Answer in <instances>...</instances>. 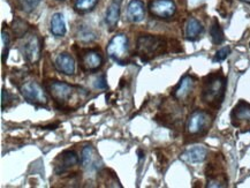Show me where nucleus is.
Returning a JSON list of instances; mask_svg holds the SVG:
<instances>
[{
	"label": "nucleus",
	"instance_id": "obj_1",
	"mask_svg": "<svg viewBox=\"0 0 250 188\" xmlns=\"http://www.w3.org/2000/svg\"><path fill=\"white\" fill-rule=\"evenodd\" d=\"M226 78L222 72L212 73L204 79L202 87V100L211 107L220 106L225 97Z\"/></svg>",
	"mask_w": 250,
	"mask_h": 188
},
{
	"label": "nucleus",
	"instance_id": "obj_2",
	"mask_svg": "<svg viewBox=\"0 0 250 188\" xmlns=\"http://www.w3.org/2000/svg\"><path fill=\"white\" fill-rule=\"evenodd\" d=\"M167 42L162 36L141 35L136 41V53L144 63L164 55L167 51Z\"/></svg>",
	"mask_w": 250,
	"mask_h": 188
},
{
	"label": "nucleus",
	"instance_id": "obj_3",
	"mask_svg": "<svg viewBox=\"0 0 250 188\" xmlns=\"http://www.w3.org/2000/svg\"><path fill=\"white\" fill-rule=\"evenodd\" d=\"M46 90L60 109H70V102H74L80 94H84L82 88L60 81H50L45 84Z\"/></svg>",
	"mask_w": 250,
	"mask_h": 188
},
{
	"label": "nucleus",
	"instance_id": "obj_4",
	"mask_svg": "<svg viewBox=\"0 0 250 188\" xmlns=\"http://www.w3.org/2000/svg\"><path fill=\"white\" fill-rule=\"evenodd\" d=\"M212 124V117L207 111L196 110L188 117L186 124V135L188 138H200L207 134Z\"/></svg>",
	"mask_w": 250,
	"mask_h": 188
},
{
	"label": "nucleus",
	"instance_id": "obj_5",
	"mask_svg": "<svg viewBox=\"0 0 250 188\" xmlns=\"http://www.w3.org/2000/svg\"><path fill=\"white\" fill-rule=\"evenodd\" d=\"M78 57L82 71L88 73L98 71L103 66V63H104L102 53L95 49L80 50Z\"/></svg>",
	"mask_w": 250,
	"mask_h": 188
},
{
	"label": "nucleus",
	"instance_id": "obj_6",
	"mask_svg": "<svg viewBox=\"0 0 250 188\" xmlns=\"http://www.w3.org/2000/svg\"><path fill=\"white\" fill-rule=\"evenodd\" d=\"M20 91L22 96L27 102L35 105L47 104V97L44 89L35 81H25L20 85Z\"/></svg>",
	"mask_w": 250,
	"mask_h": 188
},
{
	"label": "nucleus",
	"instance_id": "obj_7",
	"mask_svg": "<svg viewBox=\"0 0 250 188\" xmlns=\"http://www.w3.org/2000/svg\"><path fill=\"white\" fill-rule=\"evenodd\" d=\"M230 122L234 127L240 128L243 133L250 132V104L240 101L230 113Z\"/></svg>",
	"mask_w": 250,
	"mask_h": 188
},
{
	"label": "nucleus",
	"instance_id": "obj_8",
	"mask_svg": "<svg viewBox=\"0 0 250 188\" xmlns=\"http://www.w3.org/2000/svg\"><path fill=\"white\" fill-rule=\"evenodd\" d=\"M20 50L24 59L30 63H36L41 59V40L37 35L29 34L20 44Z\"/></svg>",
	"mask_w": 250,
	"mask_h": 188
},
{
	"label": "nucleus",
	"instance_id": "obj_9",
	"mask_svg": "<svg viewBox=\"0 0 250 188\" xmlns=\"http://www.w3.org/2000/svg\"><path fill=\"white\" fill-rule=\"evenodd\" d=\"M106 52L108 57L114 62L124 63L128 52V38L126 35L118 34L112 37V40L107 44Z\"/></svg>",
	"mask_w": 250,
	"mask_h": 188
},
{
	"label": "nucleus",
	"instance_id": "obj_10",
	"mask_svg": "<svg viewBox=\"0 0 250 188\" xmlns=\"http://www.w3.org/2000/svg\"><path fill=\"white\" fill-rule=\"evenodd\" d=\"M149 11L157 19H169L175 14L176 6L173 0H152Z\"/></svg>",
	"mask_w": 250,
	"mask_h": 188
},
{
	"label": "nucleus",
	"instance_id": "obj_11",
	"mask_svg": "<svg viewBox=\"0 0 250 188\" xmlns=\"http://www.w3.org/2000/svg\"><path fill=\"white\" fill-rule=\"evenodd\" d=\"M80 158L74 150H66L59 155L54 163V172L57 174H62L78 165Z\"/></svg>",
	"mask_w": 250,
	"mask_h": 188
},
{
	"label": "nucleus",
	"instance_id": "obj_12",
	"mask_svg": "<svg viewBox=\"0 0 250 188\" xmlns=\"http://www.w3.org/2000/svg\"><path fill=\"white\" fill-rule=\"evenodd\" d=\"M81 164L88 172L97 171L99 167H101V165H98L102 164L101 158H99V155L96 152L92 146H85L84 148L82 149Z\"/></svg>",
	"mask_w": 250,
	"mask_h": 188
},
{
	"label": "nucleus",
	"instance_id": "obj_13",
	"mask_svg": "<svg viewBox=\"0 0 250 188\" xmlns=\"http://www.w3.org/2000/svg\"><path fill=\"white\" fill-rule=\"evenodd\" d=\"M208 157V149L204 146H195L182 152L180 158L187 164H198Z\"/></svg>",
	"mask_w": 250,
	"mask_h": 188
},
{
	"label": "nucleus",
	"instance_id": "obj_14",
	"mask_svg": "<svg viewBox=\"0 0 250 188\" xmlns=\"http://www.w3.org/2000/svg\"><path fill=\"white\" fill-rule=\"evenodd\" d=\"M146 17V6L141 0H131L127 6V19L133 23H139Z\"/></svg>",
	"mask_w": 250,
	"mask_h": 188
},
{
	"label": "nucleus",
	"instance_id": "obj_15",
	"mask_svg": "<svg viewBox=\"0 0 250 188\" xmlns=\"http://www.w3.org/2000/svg\"><path fill=\"white\" fill-rule=\"evenodd\" d=\"M194 79L191 78L190 75H185L184 78L181 79V81L179 82V84L176 85V88L173 90V97L178 101H182L185 98L189 96L191 91L194 89Z\"/></svg>",
	"mask_w": 250,
	"mask_h": 188
},
{
	"label": "nucleus",
	"instance_id": "obj_16",
	"mask_svg": "<svg viewBox=\"0 0 250 188\" xmlns=\"http://www.w3.org/2000/svg\"><path fill=\"white\" fill-rule=\"evenodd\" d=\"M57 69L65 75H73L75 73V60L69 53H60L54 62Z\"/></svg>",
	"mask_w": 250,
	"mask_h": 188
},
{
	"label": "nucleus",
	"instance_id": "obj_17",
	"mask_svg": "<svg viewBox=\"0 0 250 188\" xmlns=\"http://www.w3.org/2000/svg\"><path fill=\"white\" fill-rule=\"evenodd\" d=\"M203 33V25L197 19L189 18L185 24V36L189 41H196Z\"/></svg>",
	"mask_w": 250,
	"mask_h": 188
},
{
	"label": "nucleus",
	"instance_id": "obj_18",
	"mask_svg": "<svg viewBox=\"0 0 250 188\" xmlns=\"http://www.w3.org/2000/svg\"><path fill=\"white\" fill-rule=\"evenodd\" d=\"M120 5L121 0H113L106 9V14H105V21L108 25L110 29H114L115 25L118 24L120 17Z\"/></svg>",
	"mask_w": 250,
	"mask_h": 188
},
{
	"label": "nucleus",
	"instance_id": "obj_19",
	"mask_svg": "<svg viewBox=\"0 0 250 188\" xmlns=\"http://www.w3.org/2000/svg\"><path fill=\"white\" fill-rule=\"evenodd\" d=\"M50 31L56 37H63L67 33L66 21L62 13H54L51 18Z\"/></svg>",
	"mask_w": 250,
	"mask_h": 188
},
{
	"label": "nucleus",
	"instance_id": "obj_20",
	"mask_svg": "<svg viewBox=\"0 0 250 188\" xmlns=\"http://www.w3.org/2000/svg\"><path fill=\"white\" fill-rule=\"evenodd\" d=\"M210 37L213 44L219 45L225 41V36H224V31L220 27V24L218 23V21L214 20L210 27Z\"/></svg>",
	"mask_w": 250,
	"mask_h": 188
},
{
	"label": "nucleus",
	"instance_id": "obj_21",
	"mask_svg": "<svg viewBox=\"0 0 250 188\" xmlns=\"http://www.w3.org/2000/svg\"><path fill=\"white\" fill-rule=\"evenodd\" d=\"M29 24L24 20H22V19L18 18L13 21V31H14V34L17 35L18 37L24 36V35L27 34Z\"/></svg>",
	"mask_w": 250,
	"mask_h": 188
},
{
	"label": "nucleus",
	"instance_id": "obj_22",
	"mask_svg": "<svg viewBox=\"0 0 250 188\" xmlns=\"http://www.w3.org/2000/svg\"><path fill=\"white\" fill-rule=\"evenodd\" d=\"M98 0H75L74 8L78 12H89L95 7Z\"/></svg>",
	"mask_w": 250,
	"mask_h": 188
},
{
	"label": "nucleus",
	"instance_id": "obj_23",
	"mask_svg": "<svg viewBox=\"0 0 250 188\" xmlns=\"http://www.w3.org/2000/svg\"><path fill=\"white\" fill-rule=\"evenodd\" d=\"M42 0H18L19 7L25 13H31L40 5Z\"/></svg>",
	"mask_w": 250,
	"mask_h": 188
},
{
	"label": "nucleus",
	"instance_id": "obj_24",
	"mask_svg": "<svg viewBox=\"0 0 250 188\" xmlns=\"http://www.w3.org/2000/svg\"><path fill=\"white\" fill-rule=\"evenodd\" d=\"M1 62L5 63L6 59H7L8 50H9V35L6 33L5 30L1 31Z\"/></svg>",
	"mask_w": 250,
	"mask_h": 188
},
{
	"label": "nucleus",
	"instance_id": "obj_25",
	"mask_svg": "<svg viewBox=\"0 0 250 188\" xmlns=\"http://www.w3.org/2000/svg\"><path fill=\"white\" fill-rule=\"evenodd\" d=\"M14 100H15L14 95L11 94V92H9L8 90H6V89H2V91H1V107H2V110H5V107H8Z\"/></svg>",
	"mask_w": 250,
	"mask_h": 188
},
{
	"label": "nucleus",
	"instance_id": "obj_26",
	"mask_svg": "<svg viewBox=\"0 0 250 188\" xmlns=\"http://www.w3.org/2000/svg\"><path fill=\"white\" fill-rule=\"evenodd\" d=\"M80 40L84 41V42H91V41L96 40V35L92 33L91 30H89L88 28H84V29L79 31V36Z\"/></svg>",
	"mask_w": 250,
	"mask_h": 188
},
{
	"label": "nucleus",
	"instance_id": "obj_27",
	"mask_svg": "<svg viewBox=\"0 0 250 188\" xmlns=\"http://www.w3.org/2000/svg\"><path fill=\"white\" fill-rule=\"evenodd\" d=\"M230 52V49L229 46H225L223 47V49H220L219 51H217V53L214 55V58H213V62L214 63H220V62H224L227 57H229Z\"/></svg>",
	"mask_w": 250,
	"mask_h": 188
},
{
	"label": "nucleus",
	"instance_id": "obj_28",
	"mask_svg": "<svg viewBox=\"0 0 250 188\" xmlns=\"http://www.w3.org/2000/svg\"><path fill=\"white\" fill-rule=\"evenodd\" d=\"M106 87H107V84H106V79H105V75L104 74L99 75L95 81V88L105 89Z\"/></svg>",
	"mask_w": 250,
	"mask_h": 188
},
{
	"label": "nucleus",
	"instance_id": "obj_29",
	"mask_svg": "<svg viewBox=\"0 0 250 188\" xmlns=\"http://www.w3.org/2000/svg\"><path fill=\"white\" fill-rule=\"evenodd\" d=\"M245 1H247V2H249V4H250V0H245Z\"/></svg>",
	"mask_w": 250,
	"mask_h": 188
},
{
	"label": "nucleus",
	"instance_id": "obj_30",
	"mask_svg": "<svg viewBox=\"0 0 250 188\" xmlns=\"http://www.w3.org/2000/svg\"><path fill=\"white\" fill-rule=\"evenodd\" d=\"M62 1H63V0H62Z\"/></svg>",
	"mask_w": 250,
	"mask_h": 188
},
{
	"label": "nucleus",
	"instance_id": "obj_31",
	"mask_svg": "<svg viewBox=\"0 0 250 188\" xmlns=\"http://www.w3.org/2000/svg\"><path fill=\"white\" fill-rule=\"evenodd\" d=\"M249 45H250V44H249Z\"/></svg>",
	"mask_w": 250,
	"mask_h": 188
}]
</instances>
